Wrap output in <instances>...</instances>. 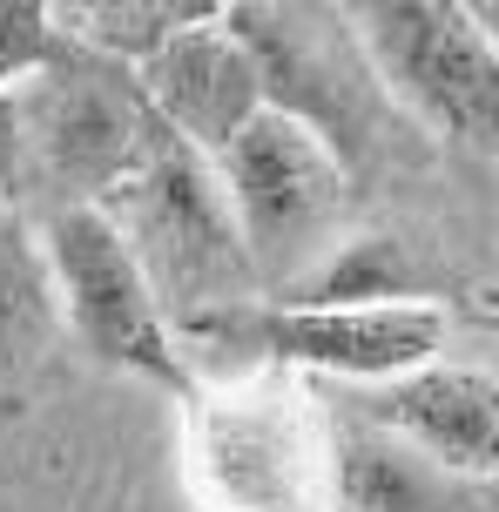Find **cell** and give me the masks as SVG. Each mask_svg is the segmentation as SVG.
Returning <instances> with one entry per match:
<instances>
[{
  "label": "cell",
  "mask_w": 499,
  "mask_h": 512,
  "mask_svg": "<svg viewBox=\"0 0 499 512\" xmlns=\"http://www.w3.org/2000/svg\"><path fill=\"white\" fill-rule=\"evenodd\" d=\"M183 479L203 512H338V418L311 378L237 364L183 391Z\"/></svg>",
  "instance_id": "1"
},
{
  "label": "cell",
  "mask_w": 499,
  "mask_h": 512,
  "mask_svg": "<svg viewBox=\"0 0 499 512\" xmlns=\"http://www.w3.org/2000/svg\"><path fill=\"white\" fill-rule=\"evenodd\" d=\"M169 142L135 61L61 41L48 68L0 102V196L21 203L27 189H48L54 209L108 203Z\"/></svg>",
  "instance_id": "2"
},
{
  "label": "cell",
  "mask_w": 499,
  "mask_h": 512,
  "mask_svg": "<svg viewBox=\"0 0 499 512\" xmlns=\"http://www.w3.org/2000/svg\"><path fill=\"white\" fill-rule=\"evenodd\" d=\"M223 203L237 216L243 256L263 304L304 297V283L338 256L351 230V182L331 128H317L297 108L263 102L250 122L210 155Z\"/></svg>",
  "instance_id": "3"
},
{
  "label": "cell",
  "mask_w": 499,
  "mask_h": 512,
  "mask_svg": "<svg viewBox=\"0 0 499 512\" xmlns=\"http://www.w3.org/2000/svg\"><path fill=\"white\" fill-rule=\"evenodd\" d=\"M378 88L446 149L499 162V41L473 0H338Z\"/></svg>",
  "instance_id": "4"
},
{
  "label": "cell",
  "mask_w": 499,
  "mask_h": 512,
  "mask_svg": "<svg viewBox=\"0 0 499 512\" xmlns=\"http://www.w3.org/2000/svg\"><path fill=\"white\" fill-rule=\"evenodd\" d=\"M196 337L230 364H284L297 378L385 384L439 358L452 317L432 297H392V304H263L257 297V304L203 310L176 324V351Z\"/></svg>",
  "instance_id": "5"
},
{
  "label": "cell",
  "mask_w": 499,
  "mask_h": 512,
  "mask_svg": "<svg viewBox=\"0 0 499 512\" xmlns=\"http://www.w3.org/2000/svg\"><path fill=\"white\" fill-rule=\"evenodd\" d=\"M102 209L115 216V230L129 236V250L142 256L169 331L189 324V317H203V310L257 304V277H250L237 216L223 203V182H216L210 155L169 142Z\"/></svg>",
  "instance_id": "6"
},
{
  "label": "cell",
  "mask_w": 499,
  "mask_h": 512,
  "mask_svg": "<svg viewBox=\"0 0 499 512\" xmlns=\"http://www.w3.org/2000/svg\"><path fill=\"white\" fill-rule=\"evenodd\" d=\"M41 250H48V270H54L61 324L81 337V351L95 364H108V371L149 378L183 398L196 384V371L176 351V331L162 317L156 283L142 270V256L129 250V236L115 230V216L102 203L48 209Z\"/></svg>",
  "instance_id": "7"
},
{
  "label": "cell",
  "mask_w": 499,
  "mask_h": 512,
  "mask_svg": "<svg viewBox=\"0 0 499 512\" xmlns=\"http://www.w3.org/2000/svg\"><path fill=\"white\" fill-rule=\"evenodd\" d=\"M135 81H142V95L156 108V122L196 155H216L263 102H270L263 61H257L250 34H243L230 14L176 27L162 48H149L135 61Z\"/></svg>",
  "instance_id": "8"
},
{
  "label": "cell",
  "mask_w": 499,
  "mask_h": 512,
  "mask_svg": "<svg viewBox=\"0 0 499 512\" xmlns=\"http://www.w3.org/2000/svg\"><path fill=\"white\" fill-rule=\"evenodd\" d=\"M358 418L432 452L452 472L499 479V378L473 364H419L358 391Z\"/></svg>",
  "instance_id": "9"
},
{
  "label": "cell",
  "mask_w": 499,
  "mask_h": 512,
  "mask_svg": "<svg viewBox=\"0 0 499 512\" xmlns=\"http://www.w3.org/2000/svg\"><path fill=\"white\" fill-rule=\"evenodd\" d=\"M338 512H499V499L493 479L452 472L419 445L351 418L338 425Z\"/></svg>",
  "instance_id": "10"
},
{
  "label": "cell",
  "mask_w": 499,
  "mask_h": 512,
  "mask_svg": "<svg viewBox=\"0 0 499 512\" xmlns=\"http://www.w3.org/2000/svg\"><path fill=\"white\" fill-rule=\"evenodd\" d=\"M54 331H61V304H54L41 230L21 216L14 196H0V364L41 358Z\"/></svg>",
  "instance_id": "11"
},
{
  "label": "cell",
  "mask_w": 499,
  "mask_h": 512,
  "mask_svg": "<svg viewBox=\"0 0 499 512\" xmlns=\"http://www.w3.org/2000/svg\"><path fill=\"white\" fill-rule=\"evenodd\" d=\"M54 21H68L61 34L81 48H102L115 61H142L149 48H162L176 27L216 21L223 0H48Z\"/></svg>",
  "instance_id": "12"
},
{
  "label": "cell",
  "mask_w": 499,
  "mask_h": 512,
  "mask_svg": "<svg viewBox=\"0 0 499 512\" xmlns=\"http://www.w3.org/2000/svg\"><path fill=\"white\" fill-rule=\"evenodd\" d=\"M61 41H68V34H61L48 0H0V102H7L27 75H41Z\"/></svg>",
  "instance_id": "13"
},
{
  "label": "cell",
  "mask_w": 499,
  "mask_h": 512,
  "mask_svg": "<svg viewBox=\"0 0 499 512\" xmlns=\"http://www.w3.org/2000/svg\"><path fill=\"white\" fill-rule=\"evenodd\" d=\"M473 14H479V21H486V34H493V41H499V0H473Z\"/></svg>",
  "instance_id": "14"
},
{
  "label": "cell",
  "mask_w": 499,
  "mask_h": 512,
  "mask_svg": "<svg viewBox=\"0 0 499 512\" xmlns=\"http://www.w3.org/2000/svg\"><path fill=\"white\" fill-rule=\"evenodd\" d=\"M486 324H493V331H499V304H493V310H486Z\"/></svg>",
  "instance_id": "15"
}]
</instances>
